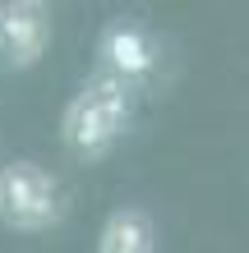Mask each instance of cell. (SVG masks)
<instances>
[{
  "label": "cell",
  "mask_w": 249,
  "mask_h": 253,
  "mask_svg": "<svg viewBox=\"0 0 249 253\" xmlns=\"http://www.w3.org/2000/svg\"><path fill=\"white\" fill-rule=\"evenodd\" d=\"M134 125V87L93 69L60 115V143L74 161H101Z\"/></svg>",
  "instance_id": "cell-1"
},
{
  "label": "cell",
  "mask_w": 249,
  "mask_h": 253,
  "mask_svg": "<svg viewBox=\"0 0 249 253\" xmlns=\"http://www.w3.org/2000/svg\"><path fill=\"white\" fill-rule=\"evenodd\" d=\"M69 203L60 180L28 157H14L0 166V226L14 235H47L65 221Z\"/></svg>",
  "instance_id": "cell-2"
},
{
  "label": "cell",
  "mask_w": 249,
  "mask_h": 253,
  "mask_svg": "<svg viewBox=\"0 0 249 253\" xmlns=\"http://www.w3.org/2000/svg\"><path fill=\"white\" fill-rule=\"evenodd\" d=\"M157 65H162V42L152 37L148 23L139 19H111L97 37V69L111 74V79L139 87H148L157 79Z\"/></svg>",
  "instance_id": "cell-3"
},
{
  "label": "cell",
  "mask_w": 249,
  "mask_h": 253,
  "mask_svg": "<svg viewBox=\"0 0 249 253\" xmlns=\"http://www.w3.org/2000/svg\"><path fill=\"white\" fill-rule=\"evenodd\" d=\"M55 23L51 9L37 0H5L0 5V60L5 69H33L51 51Z\"/></svg>",
  "instance_id": "cell-4"
},
{
  "label": "cell",
  "mask_w": 249,
  "mask_h": 253,
  "mask_svg": "<svg viewBox=\"0 0 249 253\" xmlns=\"http://www.w3.org/2000/svg\"><path fill=\"white\" fill-rule=\"evenodd\" d=\"M93 253H157V221L134 203H120L101 221Z\"/></svg>",
  "instance_id": "cell-5"
}]
</instances>
